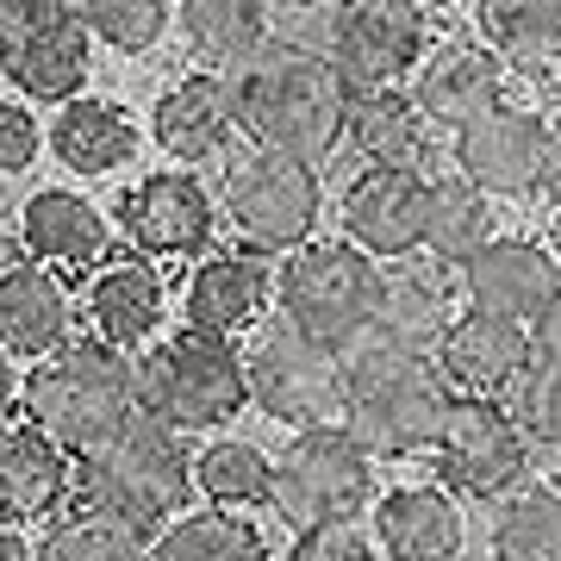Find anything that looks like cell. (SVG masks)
I'll return each instance as SVG.
<instances>
[{
    "label": "cell",
    "instance_id": "obj_1",
    "mask_svg": "<svg viewBox=\"0 0 561 561\" xmlns=\"http://www.w3.org/2000/svg\"><path fill=\"white\" fill-rule=\"evenodd\" d=\"M231 94H238V131H250V144L312 169L337 150L350 125V88L324 62V50L306 44H268L231 76Z\"/></svg>",
    "mask_w": 561,
    "mask_h": 561
},
{
    "label": "cell",
    "instance_id": "obj_2",
    "mask_svg": "<svg viewBox=\"0 0 561 561\" xmlns=\"http://www.w3.org/2000/svg\"><path fill=\"white\" fill-rule=\"evenodd\" d=\"M20 412L32 431H44L76 461L113 437L119 424L138 419V362L101 337H69L62 350L25 368Z\"/></svg>",
    "mask_w": 561,
    "mask_h": 561
},
{
    "label": "cell",
    "instance_id": "obj_3",
    "mask_svg": "<svg viewBox=\"0 0 561 561\" xmlns=\"http://www.w3.org/2000/svg\"><path fill=\"white\" fill-rule=\"evenodd\" d=\"M76 505L150 537L194 505V449L181 443V431L138 412L88 456H76Z\"/></svg>",
    "mask_w": 561,
    "mask_h": 561
},
{
    "label": "cell",
    "instance_id": "obj_4",
    "mask_svg": "<svg viewBox=\"0 0 561 561\" xmlns=\"http://www.w3.org/2000/svg\"><path fill=\"white\" fill-rule=\"evenodd\" d=\"M449 412V381L437 375L431 356L393 350V343H356L343 356V431L368 449L375 461H400L431 449Z\"/></svg>",
    "mask_w": 561,
    "mask_h": 561
},
{
    "label": "cell",
    "instance_id": "obj_5",
    "mask_svg": "<svg viewBox=\"0 0 561 561\" xmlns=\"http://www.w3.org/2000/svg\"><path fill=\"white\" fill-rule=\"evenodd\" d=\"M243 405H250V375L238 337L187 324L138 356V412L169 431H219Z\"/></svg>",
    "mask_w": 561,
    "mask_h": 561
},
{
    "label": "cell",
    "instance_id": "obj_6",
    "mask_svg": "<svg viewBox=\"0 0 561 561\" xmlns=\"http://www.w3.org/2000/svg\"><path fill=\"white\" fill-rule=\"evenodd\" d=\"M375 294H381V268L375 256H362L356 243H300L294 256H280L275 268V306L287 324H300L306 337L331 343L337 356H350L356 343H368L375 324Z\"/></svg>",
    "mask_w": 561,
    "mask_h": 561
},
{
    "label": "cell",
    "instance_id": "obj_7",
    "mask_svg": "<svg viewBox=\"0 0 561 561\" xmlns=\"http://www.w3.org/2000/svg\"><path fill=\"white\" fill-rule=\"evenodd\" d=\"M225 219L243 238L250 256H294L300 243H312L324 213V181L312 162L275 157V150H238L225 162Z\"/></svg>",
    "mask_w": 561,
    "mask_h": 561
},
{
    "label": "cell",
    "instance_id": "obj_8",
    "mask_svg": "<svg viewBox=\"0 0 561 561\" xmlns=\"http://www.w3.org/2000/svg\"><path fill=\"white\" fill-rule=\"evenodd\" d=\"M368 500H375V456L343 424H312V431H300L275 456V493H268V505L294 530L356 518Z\"/></svg>",
    "mask_w": 561,
    "mask_h": 561
},
{
    "label": "cell",
    "instance_id": "obj_9",
    "mask_svg": "<svg viewBox=\"0 0 561 561\" xmlns=\"http://www.w3.org/2000/svg\"><path fill=\"white\" fill-rule=\"evenodd\" d=\"M243 375H250V405L275 424L312 431L343 412V356L287 319L256 331V343L243 350Z\"/></svg>",
    "mask_w": 561,
    "mask_h": 561
},
{
    "label": "cell",
    "instance_id": "obj_10",
    "mask_svg": "<svg viewBox=\"0 0 561 561\" xmlns=\"http://www.w3.org/2000/svg\"><path fill=\"white\" fill-rule=\"evenodd\" d=\"M431 57V20L419 0H337L324 25V62L350 94H381L419 76Z\"/></svg>",
    "mask_w": 561,
    "mask_h": 561
},
{
    "label": "cell",
    "instance_id": "obj_11",
    "mask_svg": "<svg viewBox=\"0 0 561 561\" xmlns=\"http://www.w3.org/2000/svg\"><path fill=\"white\" fill-rule=\"evenodd\" d=\"M431 449H437V486H449L461 500L500 505L530 474V437L518 431L512 405L500 400H449Z\"/></svg>",
    "mask_w": 561,
    "mask_h": 561
},
{
    "label": "cell",
    "instance_id": "obj_12",
    "mask_svg": "<svg viewBox=\"0 0 561 561\" xmlns=\"http://www.w3.org/2000/svg\"><path fill=\"white\" fill-rule=\"evenodd\" d=\"M94 57V32L69 0H13L0 25V76L25 101H76Z\"/></svg>",
    "mask_w": 561,
    "mask_h": 561
},
{
    "label": "cell",
    "instance_id": "obj_13",
    "mask_svg": "<svg viewBox=\"0 0 561 561\" xmlns=\"http://www.w3.org/2000/svg\"><path fill=\"white\" fill-rule=\"evenodd\" d=\"M542 144H549V119L500 101L493 113L461 125L449 157H456V175L481 187L486 201H530L542 187Z\"/></svg>",
    "mask_w": 561,
    "mask_h": 561
},
{
    "label": "cell",
    "instance_id": "obj_14",
    "mask_svg": "<svg viewBox=\"0 0 561 561\" xmlns=\"http://www.w3.org/2000/svg\"><path fill=\"white\" fill-rule=\"evenodd\" d=\"M213 194L201 187V175H144L138 187H125L113 225L125 231V243L144 262H175L201 256L213 243Z\"/></svg>",
    "mask_w": 561,
    "mask_h": 561
},
{
    "label": "cell",
    "instance_id": "obj_15",
    "mask_svg": "<svg viewBox=\"0 0 561 561\" xmlns=\"http://www.w3.org/2000/svg\"><path fill=\"white\" fill-rule=\"evenodd\" d=\"M556 294H561V268L537 238H500L493 231L461 262V300H468V312H486V319L530 324Z\"/></svg>",
    "mask_w": 561,
    "mask_h": 561
},
{
    "label": "cell",
    "instance_id": "obj_16",
    "mask_svg": "<svg viewBox=\"0 0 561 561\" xmlns=\"http://www.w3.org/2000/svg\"><path fill=\"white\" fill-rule=\"evenodd\" d=\"M461 280H449V268L431 256H405L393 268H381V294H375V324L368 337L393 343V350H412V356H437L443 331L461 319Z\"/></svg>",
    "mask_w": 561,
    "mask_h": 561
},
{
    "label": "cell",
    "instance_id": "obj_17",
    "mask_svg": "<svg viewBox=\"0 0 561 561\" xmlns=\"http://www.w3.org/2000/svg\"><path fill=\"white\" fill-rule=\"evenodd\" d=\"M424 206H431V175H400V169H368L343 194V243L362 256L405 262L424 250Z\"/></svg>",
    "mask_w": 561,
    "mask_h": 561
},
{
    "label": "cell",
    "instance_id": "obj_18",
    "mask_svg": "<svg viewBox=\"0 0 561 561\" xmlns=\"http://www.w3.org/2000/svg\"><path fill=\"white\" fill-rule=\"evenodd\" d=\"M437 375L456 387L461 400H505L512 387L537 368L530 356V331L512 319H486V312H461L437 343Z\"/></svg>",
    "mask_w": 561,
    "mask_h": 561
},
{
    "label": "cell",
    "instance_id": "obj_19",
    "mask_svg": "<svg viewBox=\"0 0 561 561\" xmlns=\"http://www.w3.org/2000/svg\"><path fill=\"white\" fill-rule=\"evenodd\" d=\"M505 101V62L486 50L481 38H449L419 62L412 76V106H419L431 131H461L468 119H481Z\"/></svg>",
    "mask_w": 561,
    "mask_h": 561
},
{
    "label": "cell",
    "instance_id": "obj_20",
    "mask_svg": "<svg viewBox=\"0 0 561 561\" xmlns=\"http://www.w3.org/2000/svg\"><path fill=\"white\" fill-rule=\"evenodd\" d=\"M20 243L50 275H88L113 250V219L76 187H38L20 213Z\"/></svg>",
    "mask_w": 561,
    "mask_h": 561
},
{
    "label": "cell",
    "instance_id": "obj_21",
    "mask_svg": "<svg viewBox=\"0 0 561 561\" xmlns=\"http://www.w3.org/2000/svg\"><path fill=\"white\" fill-rule=\"evenodd\" d=\"M76 331V294L69 280L38 262H0V356L44 362Z\"/></svg>",
    "mask_w": 561,
    "mask_h": 561
},
{
    "label": "cell",
    "instance_id": "obj_22",
    "mask_svg": "<svg viewBox=\"0 0 561 561\" xmlns=\"http://www.w3.org/2000/svg\"><path fill=\"white\" fill-rule=\"evenodd\" d=\"M368 537L381 549V561H456L468 530H461V505L449 486L412 481L375 500V524Z\"/></svg>",
    "mask_w": 561,
    "mask_h": 561
},
{
    "label": "cell",
    "instance_id": "obj_23",
    "mask_svg": "<svg viewBox=\"0 0 561 561\" xmlns=\"http://www.w3.org/2000/svg\"><path fill=\"white\" fill-rule=\"evenodd\" d=\"M150 138L175 162H213L238 138V94L225 76H181L175 88H162L150 106Z\"/></svg>",
    "mask_w": 561,
    "mask_h": 561
},
{
    "label": "cell",
    "instance_id": "obj_24",
    "mask_svg": "<svg viewBox=\"0 0 561 561\" xmlns=\"http://www.w3.org/2000/svg\"><path fill=\"white\" fill-rule=\"evenodd\" d=\"M76 493V461L32 424H0V524L62 518Z\"/></svg>",
    "mask_w": 561,
    "mask_h": 561
},
{
    "label": "cell",
    "instance_id": "obj_25",
    "mask_svg": "<svg viewBox=\"0 0 561 561\" xmlns=\"http://www.w3.org/2000/svg\"><path fill=\"white\" fill-rule=\"evenodd\" d=\"M343 138L368 169H400V175H431L437 162V131L424 119L412 94L381 88V94H350V125Z\"/></svg>",
    "mask_w": 561,
    "mask_h": 561
},
{
    "label": "cell",
    "instance_id": "obj_26",
    "mask_svg": "<svg viewBox=\"0 0 561 561\" xmlns=\"http://www.w3.org/2000/svg\"><path fill=\"white\" fill-rule=\"evenodd\" d=\"M88 331L113 350H150L169 312V287H162L157 262H106L88 280Z\"/></svg>",
    "mask_w": 561,
    "mask_h": 561
},
{
    "label": "cell",
    "instance_id": "obj_27",
    "mask_svg": "<svg viewBox=\"0 0 561 561\" xmlns=\"http://www.w3.org/2000/svg\"><path fill=\"white\" fill-rule=\"evenodd\" d=\"M268 300H275V268H262V256H250V250H219L187 280V324L238 337V331L262 324Z\"/></svg>",
    "mask_w": 561,
    "mask_h": 561
},
{
    "label": "cell",
    "instance_id": "obj_28",
    "mask_svg": "<svg viewBox=\"0 0 561 561\" xmlns=\"http://www.w3.org/2000/svg\"><path fill=\"white\" fill-rule=\"evenodd\" d=\"M144 125L131 119V106L101 101V94H76L62 101V113L50 119V157L69 175H113L138 157Z\"/></svg>",
    "mask_w": 561,
    "mask_h": 561
},
{
    "label": "cell",
    "instance_id": "obj_29",
    "mask_svg": "<svg viewBox=\"0 0 561 561\" xmlns=\"http://www.w3.org/2000/svg\"><path fill=\"white\" fill-rule=\"evenodd\" d=\"M175 20L187 32V50L213 69H231V76L275 44L268 0H175Z\"/></svg>",
    "mask_w": 561,
    "mask_h": 561
},
{
    "label": "cell",
    "instance_id": "obj_30",
    "mask_svg": "<svg viewBox=\"0 0 561 561\" xmlns=\"http://www.w3.org/2000/svg\"><path fill=\"white\" fill-rule=\"evenodd\" d=\"M194 493L213 512H256L275 493V456L243 437H213L194 449Z\"/></svg>",
    "mask_w": 561,
    "mask_h": 561
},
{
    "label": "cell",
    "instance_id": "obj_31",
    "mask_svg": "<svg viewBox=\"0 0 561 561\" xmlns=\"http://www.w3.org/2000/svg\"><path fill=\"white\" fill-rule=\"evenodd\" d=\"M144 561H275V549L238 512H181L150 537Z\"/></svg>",
    "mask_w": 561,
    "mask_h": 561
},
{
    "label": "cell",
    "instance_id": "obj_32",
    "mask_svg": "<svg viewBox=\"0 0 561 561\" xmlns=\"http://www.w3.org/2000/svg\"><path fill=\"white\" fill-rule=\"evenodd\" d=\"M493 238V201L461 175H431V206H424V256L443 268H461Z\"/></svg>",
    "mask_w": 561,
    "mask_h": 561
},
{
    "label": "cell",
    "instance_id": "obj_33",
    "mask_svg": "<svg viewBox=\"0 0 561 561\" xmlns=\"http://www.w3.org/2000/svg\"><path fill=\"white\" fill-rule=\"evenodd\" d=\"M493 561H561V486H518L493 505Z\"/></svg>",
    "mask_w": 561,
    "mask_h": 561
},
{
    "label": "cell",
    "instance_id": "obj_34",
    "mask_svg": "<svg viewBox=\"0 0 561 561\" xmlns=\"http://www.w3.org/2000/svg\"><path fill=\"white\" fill-rule=\"evenodd\" d=\"M474 25L500 62H549L561 50V0H481Z\"/></svg>",
    "mask_w": 561,
    "mask_h": 561
},
{
    "label": "cell",
    "instance_id": "obj_35",
    "mask_svg": "<svg viewBox=\"0 0 561 561\" xmlns=\"http://www.w3.org/2000/svg\"><path fill=\"white\" fill-rule=\"evenodd\" d=\"M144 556H150V537L144 530L106 518V512H88V505L50 518L44 542L32 549V561H144Z\"/></svg>",
    "mask_w": 561,
    "mask_h": 561
},
{
    "label": "cell",
    "instance_id": "obj_36",
    "mask_svg": "<svg viewBox=\"0 0 561 561\" xmlns=\"http://www.w3.org/2000/svg\"><path fill=\"white\" fill-rule=\"evenodd\" d=\"M81 20H88V32H94L106 50L144 57V50L162 44V32L175 20V0H81Z\"/></svg>",
    "mask_w": 561,
    "mask_h": 561
},
{
    "label": "cell",
    "instance_id": "obj_37",
    "mask_svg": "<svg viewBox=\"0 0 561 561\" xmlns=\"http://www.w3.org/2000/svg\"><path fill=\"white\" fill-rule=\"evenodd\" d=\"M512 419L530 437V449H556L561 456V368H530L512 387Z\"/></svg>",
    "mask_w": 561,
    "mask_h": 561
},
{
    "label": "cell",
    "instance_id": "obj_38",
    "mask_svg": "<svg viewBox=\"0 0 561 561\" xmlns=\"http://www.w3.org/2000/svg\"><path fill=\"white\" fill-rule=\"evenodd\" d=\"M287 561H381V549H375V537H368L356 518H337V524L294 530Z\"/></svg>",
    "mask_w": 561,
    "mask_h": 561
},
{
    "label": "cell",
    "instance_id": "obj_39",
    "mask_svg": "<svg viewBox=\"0 0 561 561\" xmlns=\"http://www.w3.org/2000/svg\"><path fill=\"white\" fill-rule=\"evenodd\" d=\"M44 150V125L25 106L0 101V175H25Z\"/></svg>",
    "mask_w": 561,
    "mask_h": 561
},
{
    "label": "cell",
    "instance_id": "obj_40",
    "mask_svg": "<svg viewBox=\"0 0 561 561\" xmlns=\"http://www.w3.org/2000/svg\"><path fill=\"white\" fill-rule=\"evenodd\" d=\"M524 331H530V356H537V368H561V294L542 306Z\"/></svg>",
    "mask_w": 561,
    "mask_h": 561
},
{
    "label": "cell",
    "instance_id": "obj_41",
    "mask_svg": "<svg viewBox=\"0 0 561 561\" xmlns=\"http://www.w3.org/2000/svg\"><path fill=\"white\" fill-rule=\"evenodd\" d=\"M20 400H25V375L13 368V356H0V424H13Z\"/></svg>",
    "mask_w": 561,
    "mask_h": 561
},
{
    "label": "cell",
    "instance_id": "obj_42",
    "mask_svg": "<svg viewBox=\"0 0 561 561\" xmlns=\"http://www.w3.org/2000/svg\"><path fill=\"white\" fill-rule=\"evenodd\" d=\"M542 187H549L556 206H561V113L549 119V144H542Z\"/></svg>",
    "mask_w": 561,
    "mask_h": 561
},
{
    "label": "cell",
    "instance_id": "obj_43",
    "mask_svg": "<svg viewBox=\"0 0 561 561\" xmlns=\"http://www.w3.org/2000/svg\"><path fill=\"white\" fill-rule=\"evenodd\" d=\"M0 561H32V542H25L13 524H0Z\"/></svg>",
    "mask_w": 561,
    "mask_h": 561
},
{
    "label": "cell",
    "instance_id": "obj_44",
    "mask_svg": "<svg viewBox=\"0 0 561 561\" xmlns=\"http://www.w3.org/2000/svg\"><path fill=\"white\" fill-rule=\"evenodd\" d=\"M549 256H556V268H561V206H556V219H549V243H542Z\"/></svg>",
    "mask_w": 561,
    "mask_h": 561
},
{
    "label": "cell",
    "instance_id": "obj_45",
    "mask_svg": "<svg viewBox=\"0 0 561 561\" xmlns=\"http://www.w3.org/2000/svg\"><path fill=\"white\" fill-rule=\"evenodd\" d=\"M287 7H300V13H312V7H337V0H287Z\"/></svg>",
    "mask_w": 561,
    "mask_h": 561
},
{
    "label": "cell",
    "instance_id": "obj_46",
    "mask_svg": "<svg viewBox=\"0 0 561 561\" xmlns=\"http://www.w3.org/2000/svg\"><path fill=\"white\" fill-rule=\"evenodd\" d=\"M7 13H13V0H0V25H7Z\"/></svg>",
    "mask_w": 561,
    "mask_h": 561
},
{
    "label": "cell",
    "instance_id": "obj_47",
    "mask_svg": "<svg viewBox=\"0 0 561 561\" xmlns=\"http://www.w3.org/2000/svg\"><path fill=\"white\" fill-rule=\"evenodd\" d=\"M419 7H456V0H419Z\"/></svg>",
    "mask_w": 561,
    "mask_h": 561
},
{
    "label": "cell",
    "instance_id": "obj_48",
    "mask_svg": "<svg viewBox=\"0 0 561 561\" xmlns=\"http://www.w3.org/2000/svg\"><path fill=\"white\" fill-rule=\"evenodd\" d=\"M556 76H561V50H556Z\"/></svg>",
    "mask_w": 561,
    "mask_h": 561
}]
</instances>
